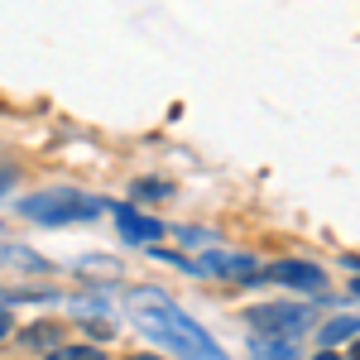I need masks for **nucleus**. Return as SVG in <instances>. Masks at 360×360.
I'll use <instances>...</instances> for the list:
<instances>
[{
    "label": "nucleus",
    "mask_w": 360,
    "mask_h": 360,
    "mask_svg": "<svg viewBox=\"0 0 360 360\" xmlns=\"http://www.w3.org/2000/svg\"><path fill=\"white\" fill-rule=\"evenodd\" d=\"M125 312H130V322L149 341L164 346L168 356H178V360H231L221 341L207 332L168 288H159V283H130Z\"/></svg>",
    "instance_id": "1"
},
{
    "label": "nucleus",
    "mask_w": 360,
    "mask_h": 360,
    "mask_svg": "<svg viewBox=\"0 0 360 360\" xmlns=\"http://www.w3.org/2000/svg\"><path fill=\"white\" fill-rule=\"evenodd\" d=\"M20 221H34V226H49V231H63V226H86L106 212L101 197L82 193V188H44V193H29L15 202Z\"/></svg>",
    "instance_id": "2"
},
{
    "label": "nucleus",
    "mask_w": 360,
    "mask_h": 360,
    "mask_svg": "<svg viewBox=\"0 0 360 360\" xmlns=\"http://www.w3.org/2000/svg\"><path fill=\"white\" fill-rule=\"evenodd\" d=\"M240 317H245V327H255L259 336H283V341H293L298 332H307V327L317 322V307L298 303V298H269V303H250Z\"/></svg>",
    "instance_id": "3"
},
{
    "label": "nucleus",
    "mask_w": 360,
    "mask_h": 360,
    "mask_svg": "<svg viewBox=\"0 0 360 360\" xmlns=\"http://www.w3.org/2000/svg\"><path fill=\"white\" fill-rule=\"evenodd\" d=\"M264 278L283 283V288H298V293H327V269L312 259H278L264 269Z\"/></svg>",
    "instance_id": "4"
},
{
    "label": "nucleus",
    "mask_w": 360,
    "mask_h": 360,
    "mask_svg": "<svg viewBox=\"0 0 360 360\" xmlns=\"http://www.w3.org/2000/svg\"><path fill=\"white\" fill-rule=\"evenodd\" d=\"M115 231H120L125 245H159L168 221H159V217H149V212H139V207L125 202V207H115Z\"/></svg>",
    "instance_id": "5"
},
{
    "label": "nucleus",
    "mask_w": 360,
    "mask_h": 360,
    "mask_svg": "<svg viewBox=\"0 0 360 360\" xmlns=\"http://www.w3.org/2000/svg\"><path fill=\"white\" fill-rule=\"evenodd\" d=\"M356 336H360V312H336L317 332V351H336L341 341H356Z\"/></svg>",
    "instance_id": "6"
},
{
    "label": "nucleus",
    "mask_w": 360,
    "mask_h": 360,
    "mask_svg": "<svg viewBox=\"0 0 360 360\" xmlns=\"http://www.w3.org/2000/svg\"><path fill=\"white\" fill-rule=\"evenodd\" d=\"M250 360H298V341H283V336H255L245 346Z\"/></svg>",
    "instance_id": "7"
},
{
    "label": "nucleus",
    "mask_w": 360,
    "mask_h": 360,
    "mask_svg": "<svg viewBox=\"0 0 360 360\" xmlns=\"http://www.w3.org/2000/svg\"><path fill=\"white\" fill-rule=\"evenodd\" d=\"M0 264H20V269H34V274H49V264L25 245H10V240H0Z\"/></svg>",
    "instance_id": "8"
},
{
    "label": "nucleus",
    "mask_w": 360,
    "mask_h": 360,
    "mask_svg": "<svg viewBox=\"0 0 360 360\" xmlns=\"http://www.w3.org/2000/svg\"><path fill=\"white\" fill-rule=\"evenodd\" d=\"M130 197L135 202H164V197H173V183H164V178H135Z\"/></svg>",
    "instance_id": "9"
},
{
    "label": "nucleus",
    "mask_w": 360,
    "mask_h": 360,
    "mask_svg": "<svg viewBox=\"0 0 360 360\" xmlns=\"http://www.w3.org/2000/svg\"><path fill=\"white\" fill-rule=\"evenodd\" d=\"M58 322H34V327H29L25 332V346H39V351H58V346H63V341H58Z\"/></svg>",
    "instance_id": "10"
},
{
    "label": "nucleus",
    "mask_w": 360,
    "mask_h": 360,
    "mask_svg": "<svg viewBox=\"0 0 360 360\" xmlns=\"http://www.w3.org/2000/svg\"><path fill=\"white\" fill-rule=\"evenodd\" d=\"M49 360H106V351L101 346H58V351H49Z\"/></svg>",
    "instance_id": "11"
},
{
    "label": "nucleus",
    "mask_w": 360,
    "mask_h": 360,
    "mask_svg": "<svg viewBox=\"0 0 360 360\" xmlns=\"http://www.w3.org/2000/svg\"><path fill=\"white\" fill-rule=\"evenodd\" d=\"M178 240H188V245H207V250H212V240H217V236H212V231H197V226H178Z\"/></svg>",
    "instance_id": "12"
},
{
    "label": "nucleus",
    "mask_w": 360,
    "mask_h": 360,
    "mask_svg": "<svg viewBox=\"0 0 360 360\" xmlns=\"http://www.w3.org/2000/svg\"><path fill=\"white\" fill-rule=\"evenodd\" d=\"M10 332H15V317H10V307L0 303V341H5V336H10Z\"/></svg>",
    "instance_id": "13"
},
{
    "label": "nucleus",
    "mask_w": 360,
    "mask_h": 360,
    "mask_svg": "<svg viewBox=\"0 0 360 360\" xmlns=\"http://www.w3.org/2000/svg\"><path fill=\"white\" fill-rule=\"evenodd\" d=\"M10 183H15V173H10V168H0V197L10 193Z\"/></svg>",
    "instance_id": "14"
},
{
    "label": "nucleus",
    "mask_w": 360,
    "mask_h": 360,
    "mask_svg": "<svg viewBox=\"0 0 360 360\" xmlns=\"http://www.w3.org/2000/svg\"><path fill=\"white\" fill-rule=\"evenodd\" d=\"M341 264H346V269H351V274H360V255H346V259H341Z\"/></svg>",
    "instance_id": "15"
},
{
    "label": "nucleus",
    "mask_w": 360,
    "mask_h": 360,
    "mask_svg": "<svg viewBox=\"0 0 360 360\" xmlns=\"http://www.w3.org/2000/svg\"><path fill=\"white\" fill-rule=\"evenodd\" d=\"M312 360H346V356H336V351H317Z\"/></svg>",
    "instance_id": "16"
},
{
    "label": "nucleus",
    "mask_w": 360,
    "mask_h": 360,
    "mask_svg": "<svg viewBox=\"0 0 360 360\" xmlns=\"http://www.w3.org/2000/svg\"><path fill=\"white\" fill-rule=\"evenodd\" d=\"M125 360H164V356H154V351H139V356H125Z\"/></svg>",
    "instance_id": "17"
},
{
    "label": "nucleus",
    "mask_w": 360,
    "mask_h": 360,
    "mask_svg": "<svg viewBox=\"0 0 360 360\" xmlns=\"http://www.w3.org/2000/svg\"><path fill=\"white\" fill-rule=\"evenodd\" d=\"M346 360H360V336L351 341V356H346Z\"/></svg>",
    "instance_id": "18"
},
{
    "label": "nucleus",
    "mask_w": 360,
    "mask_h": 360,
    "mask_svg": "<svg viewBox=\"0 0 360 360\" xmlns=\"http://www.w3.org/2000/svg\"><path fill=\"white\" fill-rule=\"evenodd\" d=\"M351 298H360V278H356V283H351Z\"/></svg>",
    "instance_id": "19"
}]
</instances>
